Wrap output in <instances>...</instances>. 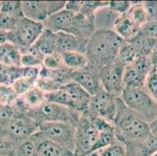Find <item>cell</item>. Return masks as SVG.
Listing matches in <instances>:
<instances>
[{"instance_id": "cell-1", "label": "cell", "mask_w": 157, "mask_h": 156, "mask_svg": "<svg viewBox=\"0 0 157 156\" xmlns=\"http://www.w3.org/2000/svg\"><path fill=\"white\" fill-rule=\"evenodd\" d=\"M124 40L113 31H95L87 43L85 55L96 70L112 63L117 58Z\"/></svg>"}, {"instance_id": "cell-2", "label": "cell", "mask_w": 157, "mask_h": 156, "mask_svg": "<svg viewBox=\"0 0 157 156\" xmlns=\"http://www.w3.org/2000/svg\"><path fill=\"white\" fill-rule=\"evenodd\" d=\"M117 105L113 126L117 141L124 144L142 141L152 134L149 124L127 107L120 98H117Z\"/></svg>"}, {"instance_id": "cell-3", "label": "cell", "mask_w": 157, "mask_h": 156, "mask_svg": "<svg viewBox=\"0 0 157 156\" xmlns=\"http://www.w3.org/2000/svg\"><path fill=\"white\" fill-rule=\"evenodd\" d=\"M42 24L45 28L54 33H67L85 39H89L95 31L92 18L65 9L52 14Z\"/></svg>"}, {"instance_id": "cell-4", "label": "cell", "mask_w": 157, "mask_h": 156, "mask_svg": "<svg viewBox=\"0 0 157 156\" xmlns=\"http://www.w3.org/2000/svg\"><path fill=\"white\" fill-rule=\"evenodd\" d=\"M37 126L43 123L61 122L76 125L82 114L56 103L46 101L26 113Z\"/></svg>"}, {"instance_id": "cell-5", "label": "cell", "mask_w": 157, "mask_h": 156, "mask_svg": "<svg viewBox=\"0 0 157 156\" xmlns=\"http://www.w3.org/2000/svg\"><path fill=\"white\" fill-rule=\"evenodd\" d=\"M120 98L148 124L157 116V102L145 88H124Z\"/></svg>"}, {"instance_id": "cell-6", "label": "cell", "mask_w": 157, "mask_h": 156, "mask_svg": "<svg viewBox=\"0 0 157 156\" xmlns=\"http://www.w3.org/2000/svg\"><path fill=\"white\" fill-rule=\"evenodd\" d=\"M44 29L45 27L42 23L24 17L18 23L17 28L8 33V41L22 53L36 42Z\"/></svg>"}, {"instance_id": "cell-7", "label": "cell", "mask_w": 157, "mask_h": 156, "mask_svg": "<svg viewBox=\"0 0 157 156\" xmlns=\"http://www.w3.org/2000/svg\"><path fill=\"white\" fill-rule=\"evenodd\" d=\"M37 135L55 142L74 153L75 150V126L67 123L48 122L38 126Z\"/></svg>"}, {"instance_id": "cell-8", "label": "cell", "mask_w": 157, "mask_h": 156, "mask_svg": "<svg viewBox=\"0 0 157 156\" xmlns=\"http://www.w3.org/2000/svg\"><path fill=\"white\" fill-rule=\"evenodd\" d=\"M37 129L36 124L26 114L15 112L10 121L4 125H0V137L20 143L31 138Z\"/></svg>"}, {"instance_id": "cell-9", "label": "cell", "mask_w": 157, "mask_h": 156, "mask_svg": "<svg viewBox=\"0 0 157 156\" xmlns=\"http://www.w3.org/2000/svg\"><path fill=\"white\" fill-rule=\"evenodd\" d=\"M75 133L74 156L88 155L99 135V133L88 116L85 114L81 116L75 125Z\"/></svg>"}, {"instance_id": "cell-10", "label": "cell", "mask_w": 157, "mask_h": 156, "mask_svg": "<svg viewBox=\"0 0 157 156\" xmlns=\"http://www.w3.org/2000/svg\"><path fill=\"white\" fill-rule=\"evenodd\" d=\"M117 98L102 88L92 96L88 110L84 114L103 119L113 124L117 111Z\"/></svg>"}, {"instance_id": "cell-11", "label": "cell", "mask_w": 157, "mask_h": 156, "mask_svg": "<svg viewBox=\"0 0 157 156\" xmlns=\"http://www.w3.org/2000/svg\"><path fill=\"white\" fill-rule=\"evenodd\" d=\"M126 66L118 59L98 70L102 88L116 98H120L123 90V76Z\"/></svg>"}, {"instance_id": "cell-12", "label": "cell", "mask_w": 157, "mask_h": 156, "mask_svg": "<svg viewBox=\"0 0 157 156\" xmlns=\"http://www.w3.org/2000/svg\"><path fill=\"white\" fill-rule=\"evenodd\" d=\"M24 17L43 23L52 14L63 10L66 1H21Z\"/></svg>"}, {"instance_id": "cell-13", "label": "cell", "mask_w": 157, "mask_h": 156, "mask_svg": "<svg viewBox=\"0 0 157 156\" xmlns=\"http://www.w3.org/2000/svg\"><path fill=\"white\" fill-rule=\"evenodd\" d=\"M70 78L71 81L79 84L92 96L102 88L98 70L92 66L79 70H71Z\"/></svg>"}, {"instance_id": "cell-14", "label": "cell", "mask_w": 157, "mask_h": 156, "mask_svg": "<svg viewBox=\"0 0 157 156\" xmlns=\"http://www.w3.org/2000/svg\"><path fill=\"white\" fill-rule=\"evenodd\" d=\"M63 88L69 94L73 110L81 114L85 113L88 108L92 95H90L79 84L73 81L66 84Z\"/></svg>"}, {"instance_id": "cell-15", "label": "cell", "mask_w": 157, "mask_h": 156, "mask_svg": "<svg viewBox=\"0 0 157 156\" xmlns=\"http://www.w3.org/2000/svg\"><path fill=\"white\" fill-rule=\"evenodd\" d=\"M57 52L63 54L70 51H80L85 53L88 39L80 38L67 33H56Z\"/></svg>"}, {"instance_id": "cell-16", "label": "cell", "mask_w": 157, "mask_h": 156, "mask_svg": "<svg viewBox=\"0 0 157 156\" xmlns=\"http://www.w3.org/2000/svg\"><path fill=\"white\" fill-rule=\"evenodd\" d=\"M36 146L39 156H74L71 150L34 134L31 137Z\"/></svg>"}, {"instance_id": "cell-17", "label": "cell", "mask_w": 157, "mask_h": 156, "mask_svg": "<svg viewBox=\"0 0 157 156\" xmlns=\"http://www.w3.org/2000/svg\"><path fill=\"white\" fill-rule=\"evenodd\" d=\"M124 144L126 147L128 156H153L157 153V137L153 134L144 141H132Z\"/></svg>"}, {"instance_id": "cell-18", "label": "cell", "mask_w": 157, "mask_h": 156, "mask_svg": "<svg viewBox=\"0 0 157 156\" xmlns=\"http://www.w3.org/2000/svg\"><path fill=\"white\" fill-rule=\"evenodd\" d=\"M121 16L111 10L109 5L102 7L94 15L95 31H113L114 26Z\"/></svg>"}, {"instance_id": "cell-19", "label": "cell", "mask_w": 157, "mask_h": 156, "mask_svg": "<svg viewBox=\"0 0 157 156\" xmlns=\"http://www.w3.org/2000/svg\"><path fill=\"white\" fill-rule=\"evenodd\" d=\"M139 27L134 24L127 17L126 14L121 15L114 26L113 31L118 34L124 41H131L139 34Z\"/></svg>"}, {"instance_id": "cell-20", "label": "cell", "mask_w": 157, "mask_h": 156, "mask_svg": "<svg viewBox=\"0 0 157 156\" xmlns=\"http://www.w3.org/2000/svg\"><path fill=\"white\" fill-rule=\"evenodd\" d=\"M33 45L44 57L55 53L57 51L56 33L45 28L38 39Z\"/></svg>"}, {"instance_id": "cell-21", "label": "cell", "mask_w": 157, "mask_h": 156, "mask_svg": "<svg viewBox=\"0 0 157 156\" xmlns=\"http://www.w3.org/2000/svg\"><path fill=\"white\" fill-rule=\"evenodd\" d=\"M21 51L10 43L0 46V63L7 67H21Z\"/></svg>"}, {"instance_id": "cell-22", "label": "cell", "mask_w": 157, "mask_h": 156, "mask_svg": "<svg viewBox=\"0 0 157 156\" xmlns=\"http://www.w3.org/2000/svg\"><path fill=\"white\" fill-rule=\"evenodd\" d=\"M147 77L140 74L132 64L126 66L123 76L124 88H144Z\"/></svg>"}, {"instance_id": "cell-23", "label": "cell", "mask_w": 157, "mask_h": 156, "mask_svg": "<svg viewBox=\"0 0 157 156\" xmlns=\"http://www.w3.org/2000/svg\"><path fill=\"white\" fill-rule=\"evenodd\" d=\"M63 59L66 68L71 70H79L90 66L85 53L80 51H70L63 53Z\"/></svg>"}, {"instance_id": "cell-24", "label": "cell", "mask_w": 157, "mask_h": 156, "mask_svg": "<svg viewBox=\"0 0 157 156\" xmlns=\"http://www.w3.org/2000/svg\"><path fill=\"white\" fill-rule=\"evenodd\" d=\"M20 97L28 108V112L30 109L37 108L45 101V92L36 85Z\"/></svg>"}, {"instance_id": "cell-25", "label": "cell", "mask_w": 157, "mask_h": 156, "mask_svg": "<svg viewBox=\"0 0 157 156\" xmlns=\"http://www.w3.org/2000/svg\"><path fill=\"white\" fill-rule=\"evenodd\" d=\"M126 15L140 28L145 23L148 22V16L143 5V2H131V6Z\"/></svg>"}, {"instance_id": "cell-26", "label": "cell", "mask_w": 157, "mask_h": 156, "mask_svg": "<svg viewBox=\"0 0 157 156\" xmlns=\"http://www.w3.org/2000/svg\"><path fill=\"white\" fill-rule=\"evenodd\" d=\"M135 46L138 55L149 56L151 51L157 44V41L141 36L139 34L131 41H128Z\"/></svg>"}, {"instance_id": "cell-27", "label": "cell", "mask_w": 157, "mask_h": 156, "mask_svg": "<svg viewBox=\"0 0 157 156\" xmlns=\"http://www.w3.org/2000/svg\"><path fill=\"white\" fill-rule=\"evenodd\" d=\"M138 56V52L135 46L130 41H124L120 48L117 59L124 66H128L132 63Z\"/></svg>"}, {"instance_id": "cell-28", "label": "cell", "mask_w": 157, "mask_h": 156, "mask_svg": "<svg viewBox=\"0 0 157 156\" xmlns=\"http://www.w3.org/2000/svg\"><path fill=\"white\" fill-rule=\"evenodd\" d=\"M116 141H117V137H116L115 131H108L100 132L99 135H98V139H97L96 142L92 147L89 154H92V153L98 152V151H100V150L113 144Z\"/></svg>"}, {"instance_id": "cell-29", "label": "cell", "mask_w": 157, "mask_h": 156, "mask_svg": "<svg viewBox=\"0 0 157 156\" xmlns=\"http://www.w3.org/2000/svg\"><path fill=\"white\" fill-rule=\"evenodd\" d=\"M44 58L36 53L27 50L21 53V67H42L43 64Z\"/></svg>"}, {"instance_id": "cell-30", "label": "cell", "mask_w": 157, "mask_h": 156, "mask_svg": "<svg viewBox=\"0 0 157 156\" xmlns=\"http://www.w3.org/2000/svg\"><path fill=\"white\" fill-rule=\"evenodd\" d=\"M42 67L50 70H62L64 69H67L64 66L62 54L57 51L44 57Z\"/></svg>"}, {"instance_id": "cell-31", "label": "cell", "mask_w": 157, "mask_h": 156, "mask_svg": "<svg viewBox=\"0 0 157 156\" xmlns=\"http://www.w3.org/2000/svg\"><path fill=\"white\" fill-rule=\"evenodd\" d=\"M0 12L6 13L19 19L24 17L21 1H2Z\"/></svg>"}, {"instance_id": "cell-32", "label": "cell", "mask_w": 157, "mask_h": 156, "mask_svg": "<svg viewBox=\"0 0 157 156\" xmlns=\"http://www.w3.org/2000/svg\"><path fill=\"white\" fill-rule=\"evenodd\" d=\"M109 1H83L80 13L93 19L95 12L102 7L109 5Z\"/></svg>"}, {"instance_id": "cell-33", "label": "cell", "mask_w": 157, "mask_h": 156, "mask_svg": "<svg viewBox=\"0 0 157 156\" xmlns=\"http://www.w3.org/2000/svg\"><path fill=\"white\" fill-rule=\"evenodd\" d=\"M97 153L98 156H128L126 147L119 141L98 151Z\"/></svg>"}, {"instance_id": "cell-34", "label": "cell", "mask_w": 157, "mask_h": 156, "mask_svg": "<svg viewBox=\"0 0 157 156\" xmlns=\"http://www.w3.org/2000/svg\"><path fill=\"white\" fill-rule=\"evenodd\" d=\"M131 64H132L137 71L145 77H148V74L154 69L149 56H145V55H138L135 61Z\"/></svg>"}, {"instance_id": "cell-35", "label": "cell", "mask_w": 157, "mask_h": 156, "mask_svg": "<svg viewBox=\"0 0 157 156\" xmlns=\"http://www.w3.org/2000/svg\"><path fill=\"white\" fill-rule=\"evenodd\" d=\"M16 156H39L36 146L31 138L18 143Z\"/></svg>"}, {"instance_id": "cell-36", "label": "cell", "mask_w": 157, "mask_h": 156, "mask_svg": "<svg viewBox=\"0 0 157 156\" xmlns=\"http://www.w3.org/2000/svg\"><path fill=\"white\" fill-rule=\"evenodd\" d=\"M21 20L6 13L0 12V30L8 33L13 31L17 28Z\"/></svg>"}, {"instance_id": "cell-37", "label": "cell", "mask_w": 157, "mask_h": 156, "mask_svg": "<svg viewBox=\"0 0 157 156\" xmlns=\"http://www.w3.org/2000/svg\"><path fill=\"white\" fill-rule=\"evenodd\" d=\"M36 85L34 81H31L29 79H27L25 77H21L17 81L13 82V84L11 85V88L13 90L14 93L17 94V96H22L29 89H31L32 87Z\"/></svg>"}, {"instance_id": "cell-38", "label": "cell", "mask_w": 157, "mask_h": 156, "mask_svg": "<svg viewBox=\"0 0 157 156\" xmlns=\"http://www.w3.org/2000/svg\"><path fill=\"white\" fill-rule=\"evenodd\" d=\"M17 144L7 137H0V156H16Z\"/></svg>"}, {"instance_id": "cell-39", "label": "cell", "mask_w": 157, "mask_h": 156, "mask_svg": "<svg viewBox=\"0 0 157 156\" xmlns=\"http://www.w3.org/2000/svg\"><path fill=\"white\" fill-rule=\"evenodd\" d=\"M144 88L157 102V71L155 68L147 77Z\"/></svg>"}, {"instance_id": "cell-40", "label": "cell", "mask_w": 157, "mask_h": 156, "mask_svg": "<svg viewBox=\"0 0 157 156\" xmlns=\"http://www.w3.org/2000/svg\"><path fill=\"white\" fill-rule=\"evenodd\" d=\"M139 34L144 38L157 41V20L145 23L140 29Z\"/></svg>"}, {"instance_id": "cell-41", "label": "cell", "mask_w": 157, "mask_h": 156, "mask_svg": "<svg viewBox=\"0 0 157 156\" xmlns=\"http://www.w3.org/2000/svg\"><path fill=\"white\" fill-rule=\"evenodd\" d=\"M15 115L13 106L6 103L0 102V125H4Z\"/></svg>"}, {"instance_id": "cell-42", "label": "cell", "mask_w": 157, "mask_h": 156, "mask_svg": "<svg viewBox=\"0 0 157 156\" xmlns=\"http://www.w3.org/2000/svg\"><path fill=\"white\" fill-rule=\"evenodd\" d=\"M131 6V1H109V7L120 15L126 14Z\"/></svg>"}, {"instance_id": "cell-43", "label": "cell", "mask_w": 157, "mask_h": 156, "mask_svg": "<svg viewBox=\"0 0 157 156\" xmlns=\"http://www.w3.org/2000/svg\"><path fill=\"white\" fill-rule=\"evenodd\" d=\"M147 16L148 21H156L157 20V1H145L143 2Z\"/></svg>"}, {"instance_id": "cell-44", "label": "cell", "mask_w": 157, "mask_h": 156, "mask_svg": "<svg viewBox=\"0 0 157 156\" xmlns=\"http://www.w3.org/2000/svg\"><path fill=\"white\" fill-rule=\"evenodd\" d=\"M82 4L83 1H67L66 2L64 9L74 13H78L81 11Z\"/></svg>"}, {"instance_id": "cell-45", "label": "cell", "mask_w": 157, "mask_h": 156, "mask_svg": "<svg viewBox=\"0 0 157 156\" xmlns=\"http://www.w3.org/2000/svg\"><path fill=\"white\" fill-rule=\"evenodd\" d=\"M151 63L154 68H157V44L155 45L153 49L151 51V54L149 55Z\"/></svg>"}, {"instance_id": "cell-46", "label": "cell", "mask_w": 157, "mask_h": 156, "mask_svg": "<svg viewBox=\"0 0 157 156\" xmlns=\"http://www.w3.org/2000/svg\"><path fill=\"white\" fill-rule=\"evenodd\" d=\"M8 42V32L0 30V46Z\"/></svg>"}, {"instance_id": "cell-47", "label": "cell", "mask_w": 157, "mask_h": 156, "mask_svg": "<svg viewBox=\"0 0 157 156\" xmlns=\"http://www.w3.org/2000/svg\"><path fill=\"white\" fill-rule=\"evenodd\" d=\"M149 127H150L152 134H153V135L157 137V116L155 117V119L152 122H151L149 124Z\"/></svg>"}, {"instance_id": "cell-48", "label": "cell", "mask_w": 157, "mask_h": 156, "mask_svg": "<svg viewBox=\"0 0 157 156\" xmlns=\"http://www.w3.org/2000/svg\"><path fill=\"white\" fill-rule=\"evenodd\" d=\"M86 156H98V153L95 152V153H92V154H88V155H86Z\"/></svg>"}, {"instance_id": "cell-49", "label": "cell", "mask_w": 157, "mask_h": 156, "mask_svg": "<svg viewBox=\"0 0 157 156\" xmlns=\"http://www.w3.org/2000/svg\"><path fill=\"white\" fill-rule=\"evenodd\" d=\"M1 4H2V2H0V10H1Z\"/></svg>"}, {"instance_id": "cell-50", "label": "cell", "mask_w": 157, "mask_h": 156, "mask_svg": "<svg viewBox=\"0 0 157 156\" xmlns=\"http://www.w3.org/2000/svg\"><path fill=\"white\" fill-rule=\"evenodd\" d=\"M153 156H157V153H155V154H154V155Z\"/></svg>"}, {"instance_id": "cell-51", "label": "cell", "mask_w": 157, "mask_h": 156, "mask_svg": "<svg viewBox=\"0 0 157 156\" xmlns=\"http://www.w3.org/2000/svg\"><path fill=\"white\" fill-rule=\"evenodd\" d=\"M155 70H156V71H157V68H155Z\"/></svg>"}]
</instances>
